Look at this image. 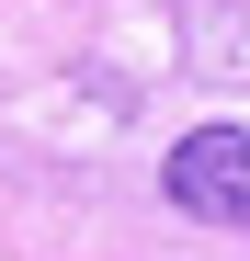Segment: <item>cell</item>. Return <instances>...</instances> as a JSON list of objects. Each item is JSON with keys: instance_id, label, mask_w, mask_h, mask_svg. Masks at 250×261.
<instances>
[{"instance_id": "obj_2", "label": "cell", "mask_w": 250, "mask_h": 261, "mask_svg": "<svg viewBox=\"0 0 250 261\" xmlns=\"http://www.w3.org/2000/svg\"><path fill=\"white\" fill-rule=\"evenodd\" d=\"M182 57L205 68V80H228V91H250V12L239 0H182Z\"/></svg>"}, {"instance_id": "obj_1", "label": "cell", "mask_w": 250, "mask_h": 261, "mask_svg": "<svg viewBox=\"0 0 250 261\" xmlns=\"http://www.w3.org/2000/svg\"><path fill=\"white\" fill-rule=\"evenodd\" d=\"M159 193L193 227H250V125H193L159 159Z\"/></svg>"}]
</instances>
